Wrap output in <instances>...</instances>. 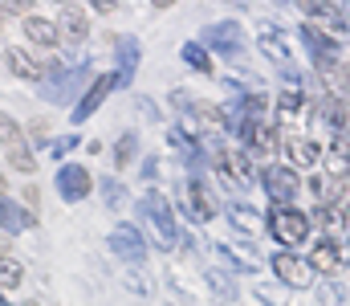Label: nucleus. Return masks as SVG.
<instances>
[{"instance_id":"nucleus-1","label":"nucleus","mask_w":350,"mask_h":306,"mask_svg":"<svg viewBox=\"0 0 350 306\" xmlns=\"http://www.w3.org/2000/svg\"><path fill=\"white\" fill-rule=\"evenodd\" d=\"M269 233H273V241H277L281 249L293 253V249H301V245L310 241L314 225H310V212L285 204V208H273V212H269Z\"/></svg>"},{"instance_id":"nucleus-2","label":"nucleus","mask_w":350,"mask_h":306,"mask_svg":"<svg viewBox=\"0 0 350 306\" xmlns=\"http://www.w3.org/2000/svg\"><path fill=\"white\" fill-rule=\"evenodd\" d=\"M0 147H4V160H8L12 172L33 176L37 155H33V147H29V139H25V127H21L12 114H4V110H0Z\"/></svg>"},{"instance_id":"nucleus-3","label":"nucleus","mask_w":350,"mask_h":306,"mask_svg":"<svg viewBox=\"0 0 350 306\" xmlns=\"http://www.w3.org/2000/svg\"><path fill=\"white\" fill-rule=\"evenodd\" d=\"M261 184H265V192H269V201H277V208L293 204V196L301 192V176H297V172H289L285 164H265Z\"/></svg>"},{"instance_id":"nucleus-4","label":"nucleus","mask_w":350,"mask_h":306,"mask_svg":"<svg viewBox=\"0 0 350 306\" xmlns=\"http://www.w3.org/2000/svg\"><path fill=\"white\" fill-rule=\"evenodd\" d=\"M143 216L151 220V229H155V237H159V245H163V249H172V245H175V237H179V233H175L172 204L163 201L159 192H147V196H143Z\"/></svg>"},{"instance_id":"nucleus-5","label":"nucleus","mask_w":350,"mask_h":306,"mask_svg":"<svg viewBox=\"0 0 350 306\" xmlns=\"http://www.w3.org/2000/svg\"><path fill=\"white\" fill-rule=\"evenodd\" d=\"M281 151H285V160H289L285 168H289V172H297V176H301V172H314V168H318V160H322L318 143H314V139H301V135H289V139L281 143Z\"/></svg>"},{"instance_id":"nucleus-6","label":"nucleus","mask_w":350,"mask_h":306,"mask_svg":"<svg viewBox=\"0 0 350 306\" xmlns=\"http://www.w3.org/2000/svg\"><path fill=\"white\" fill-rule=\"evenodd\" d=\"M53 29H57V41H86L90 37V16L86 8H78V4H62V12H57V21H53Z\"/></svg>"},{"instance_id":"nucleus-7","label":"nucleus","mask_w":350,"mask_h":306,"mask_svg":"<svg viewBox=\"0 0 350 306\" xmlns=\"http://www.w3.org/2000/svg\"><path fill=\"white\" fill-rule=\"evenodd\" d=\"M110 249H114L122 262H131V266H143V257H147V245H143L139 229H131V225H118V229L110 233Z\"/></svg>"},{"instance_id":"nucleus-8","label":"nucleus","mask_w":350,"mask_h":306,"mask_svg":"<svg viewBox=\"0 0 350 306\" xmlns=\"http://www.w3.org/2000/svg\"><path fill=\"white\" fill-rule=\"evenodd\" d=\"M273 274H277L285 286H293V290H301V286L310 282V266H306L297 253H289V249L273 253Z\"/></svg>"},{"instance_id":"nucleus-9","label":"nucleus","mask_w":350,"mask_h":306,"mask_svg":"<svg viewBox=\"0 0 350 306\" xmlns=\"http://www.w3.org/2000/svg\"><path fill=\"white\" fill-rule=\"evenodd\" d=\"M57 188H62L66 201H86L90 188H94V180H90V172L82 164H66V168L57 172Z\"/></svg>"},{"instance_id":"nucleus-10","label":"nucleus","mask_w":350,"mask_h":306,"mask_svg":"<svg viewBox=\"0 0 350 306\" xmlns=\"http://www.w3.org/2000/svg\"><path fill=\"white\" fill-rule=\"evenodd\" d=\"M306 266H310V274H334V270L342 266V245H338L334 237H326V241H318V245L310 249V257H306Z\"/></svg>"},{"instance_id":"nucleus-11","label":"nucleus","mask_w":350,"mask_h":306,"mask_svg":"<svg viewBox=\"0 0 350 306\" xmlns=\"http://www.w3.org/2000/svg\"><path fill=\"white\" fill-rule=\"evenodd\" d=\"M4 62H8V70H12L16 78H25V82H41V78H45V66H41L29 49H21V45H8V49H4Z\"/></svg>"},{"instance_id":"nucleus-12","label":"nucleus","mask_w":350,"mask_h":306,"mask_svg":"<svg viewBox=\"0 0 350 306\" xmlns=\"http://www.w3.org/2000/svg\"><path fill=\"white\" fill-rule=\"evenodd\" d=\"M310 225H318V229H326L330 237H342V229H347V208H338V204H318L314 208V216H310Z\"/></svg>"},{"instance_id":"nucleus-13","label":"nucleus","mask_w":350,"mask_h":306,"mask_svg":"<svg viewBox=\"0 0 350 306\" xmlns=\"http://www.w3.org/2000/svg\"><path fill=\"white\" fill-rule=\"evenodd\" d=\"M220 172L237 184H249L253 180V160L245 151H220Z\"/></svg>"},{"instance_id":"nucleus-14","label":"nucleus","mask_w":350,"mask_h":306,"mask_svg":"<svg viewBox=\"0 0 350 306\" xmlns=\"http://www.w3.org/2000/svg\"><path fill=\"white\" fill-rule=\"evenodd\" d=\"M25 33H29V41L41 45V49H53V45H57V29H53V21H45V16H37V12L25 16Z\"/></svg>"},{"instance_id":"nucleus-15","label":"nucleus","mask_w":350,"mask_h":306,"mask_svg":"<svg viewBox=\"0 0 350 306\" xmlns=\"http://www.w3.org/2000/svg\"><path fill=\"white\" fill-rule=\"evenodd\" d=\"M110 86H114V78H110V74H106V78H98V82L90 86V94L82 99V106L74 110V118H78V123H82V118H90V114L98 110V102H102L106 94H110Z\"/></svg>"},{"instance_id":"nucleus-16","label":"nucleus","mask_w":350,"mask_h":306,"mask_svg":"<svg viewBox=\"0 0 350 306\" xmlns=\"http://www.w3.org/2000/svg\"><path fill=\"white\" fill-rule=\"evenodd\" d=\"M187 196H191V212H196V216H204V220H208V216H216V204L208 201V192H204V184H200V180H191V184H187Z\"/></svg>"},{"instance_id":"nucleus-17","label":"nucleus","mask_w":350,"mask_h":306,"mask_svg":"<svg viewBox=\"0 0 350 306\" xmlns=\"http://www.w3.org/2000/svg\"><path fill=\"white\" fill-rule=\"evenodd\" d=\"M21 278H25L21 262H16V257H4V253H0V290H16V286H21Z\"/></svg>"},{"instance_id":"nucleus-18","label":"nucleus","mask_w":350,"mask_h":306,"mask_svg":"<svg viewBox=\"0 0 350 306\" xmlns=\"http://www.w3.org/2000/svg\"><path fill=\"white\" fill-rule=\"evenodd\" d=\"M183 62H187L191 70H200V74H212V58H208L200 45H183Z\"/></svg>"},{"instance_id":"nucleus-19","label":"nucleus","mask_w":350,"mask_h":306,"mask_svg":"<svg viewBox=\"0 0 350 306\" xmlns=\"http://www.w3.org/2000/svg\"><path fill=\"white\" fill-rule=\"evenodd\" d=\"M261 49H265V53H273V58H277L281 66H289V53L281 49V41H277V29H265V37H261Z\"/></svg>"},{"instance_id":"nucleus-20","label":"nucleus","mask_w":350,"mask_h":306,"mask_svg":"<svg viewBox=\"0 0 350 306\" xmlns=\"http://www.w3.org/2000/svg\"><path fill=\"white\" fill-rule=\"evenodd\" d=\"M301 106H306V94H297V90H285L281 102H277V110H281V114H297Z\"/></svg>"},{"instance_id":"nucleus-21","label":"nucleus","mask_w":350,"mask_h":306,"mask_svg":"<svg viewBox=\"0 0 350 306\" xmlns=\"http://www.w3.org/2000/svg\"><path fill=\"white\" fill-rule=\"evenodd\" d=\"M16 220H21V212L8 204V196H0V229H12Z\"/></svg>"},{"instance_id":"nucleus-22","label":"nucleus","mask_w":350,"mask_h":306,"mask_svg":"<svg viewBox=\"0 0 350 306\" xmlns=\"http://www.w3.org/2000/svg\"><path fill=\"white\" fill-rule=\"evenodd\" d=\"M25 131H33V139H45V131H49V118H33Z\"/></svg>"},{"instance_id":"nucleus-23","label":"nucleus","mask_w":350,"mask_h":306,"mask_svg":"<svg viewBox=\"0 0 350 306\" xmlns=\"http://www.w3.org/2000/svg\"><path fill=\"white\" fill-rule=\"evenodd\" d=\"M208 282H212V286H216V290H220V298H232V286H228V282H224V278H220V274H212V278H208Z\"/></svg>"},{"instance_id":"nucleus-24","label":"nucleus","mask_w":350,"mask_h":306,"mask_svg":"<svg viewBox=\"0 0 350 306\" xmlns=\"http://www.w3.org/2000/svg\"><path fill=\"white\" fill-rule=\"evenodd\" d=\"M131 151H135V139H122V143H118V164H126Z\"/></svg>"},{"instance_id":"nucleus-25","label":"nucleus","mask_w":350,"mask_h":306,"mask_svg":"<svg viewBox=\"0 0 350 306\" xmlns=\"http://www.w3.org/2000/svg\"><path fill=\"white\" fill-rule=\"evenodd\" d=\"M25 201H29V212H33V208H37V201H41V192L29 184V188H25Z\"/></svg>"},{"instance_id":"nucleus-26","label":"nucleus","mask_w":350,"mask_h":306,"mask_svg":"<svg viewBox=\"0 0 350 306\" xmlns=\"http://www.w3.org/2000/svg\"><path fill=\"white\" fill-rule=\"evenodd\" d=\"M4 188H8V176H4V172H0V196H4Z\"/></svg>"},{"instance_id":"nucleus-27","label":"nucleus","mask_w":350,"mask_h":306,"mask_svg":"<svg viewBox=\"0 0 350 306\" xmlns=\"http://www.w3.org/2000/svg\"><path fill=\"white\" fill-rule=\"evenodd\" d=\"M4 21H8V16H4V12H0V29H4Z\"/></svg>"},{"instance_id":"nucleus-28","label":"nucleus","mask_w":350,"mask_h":306,"mask_svg":"<svg viewBox=\"0 0 350 306\" xmlns=\"http://www.w3.org/2000/svg\"><path fill=\"white\" fill-rule=\"evenodd\" d=\"M29 306H37V303H29Z\"/></svg>"}]
</instances>
